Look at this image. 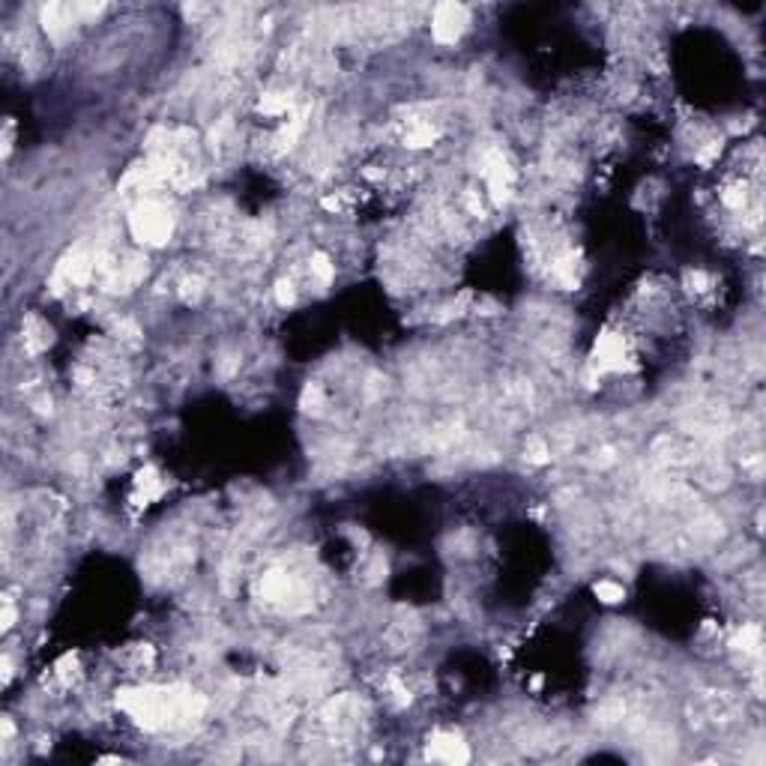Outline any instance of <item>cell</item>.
<instances>
[{
    "label": "cell",
    "mask_w": 766,
    "mask_h": 766,
    "mask_svg": "<svg viewBox=\"0 0 766 766\" xmlns=\"http://www.w3.org/2000/svg\"><path fill=\"white\" fill-rule=\"evenodd\" d=\"M48 341H51V329H48L39 317H28V324H24V344H28L30 351H42Z\"/></svg>",
    "instance_id": "277c9868"
},
{
    "label": "cell",
    "mask_w": 766,
    "mask_h": 766,
    "mask_svg": "<svg viewBox=\"0 0 766 766\" xmlns=\"http://www.w3.org/2000/svg\"><path fill=\"white\" fill-rule=\"evenodd\" d=\"M308 269H312V276H315L317 281H324V285H327V281L332 279V273H336V267L329 264V257H327V255H320V252H317V255H312V261H308Z\"/></svg>",
    "instance_id": "5b68a950"
},
{
    "label": "cell",
    "mask_w": 766,
    "mask_h": 766,
    "mask_svg": "<svg viewBox=\"0 0 766 766\" xmlns=\"http://www.w3.org/2000/svg\"><path fill=\"white\" fill-rule=\"evenodd\" d=\"M736 647H739V650H746V652H758V650H760V628H755V626H746L743 632L736 635Z\"/></svg>",
    "instance_id": "8992f818"
},
{
    "label": "cell",
    "mask_w": 766,
    "mask_h": 766,
    "mask_svg": "<svg viewBox=\"0 0 766 766\" xmlns=\"http://www.w3.org/2000/svg\"><path fill=\"white\" fill-rule=\"evenodd\" d=\"M596 596L602 602H620L623 599V587L614 584V580H599V584H596Z\"/></svg>",
    "instance_id": "52a82bcc"
},
{
    "label": "cell",
    "mask_w": 766,
    "mask_h": 766,
    "mask_svg": "<svg viewBox=\"0 0 766 766\" xmlns=\"http://www.w3.org/2000/svg\"><path fill=\"white\" fill-rule=\"evenodd\" d=\"M132 231L138 240H147V243H165L168 233H171V216L165 207L159 204H144L135 209L132 216Z\"/></svg>",
    "instance_id": "6da1fadb"
},
{
    "label": "cell",
    "mask_w": 766,
    "mask_h": 766,
    "mask_svg": "<svg viewBox=\"0 0 766 766\" xmlns=\"http://www.w3.org/2000/svg\"><path fill=\"white\" fill-rule=\"evenodd\" d=\"M428 755L434 758V760H446V763H464L467 758H470V751H467V746L461 743L458 736H452V734H434L428 739Z\"/></svg>",
    "instance_id": "3957f363"
},
{
    "label": "cell",
    "mask_w": 766,
    "mask_h": 766,
    "mask_svg": "<svg viewBox=\"0 0 766 766\" xmlns=\"http://www.w3.org/2000/svg\"><path fill=\"white\" fill-rule=\"evenodd\" d=\"M464 24H467V9L458 4H446V6H437L431 30H434L437 42H455L461 36Z\"/></svg>",
    "instance_id": "7a4b0ae2"
},
{
    "label": "cell",
    "mask_w": 766,
    "mask_h": 766,
    "mask_svg": "<svg viewBox=\"0 0 766 766\" xmlns=\"http://www.w3.org/2000/svg\"><path fill=\"white\" fill-rule=\"evenodd\" d=\"M12 620H16V608H12V602L6 599V602H4V628H9Z\"/></svg>",
    "instance_id": "ba28073f"
}]
</instances>
